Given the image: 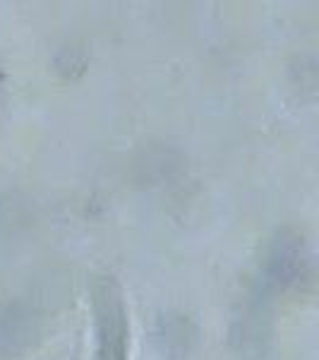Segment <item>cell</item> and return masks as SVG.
Returning <instances> with one entry per match:
<instances>
[{
    "instance_id": "1",
    "label": "cell",
    "mask_w": 319,
    "mask_h": 360,
    "mask_svg": "<svg viewBox=\"0 0 319 360\" xmlns=\"http://www.w3.org/2000/svg\"><path fill=\"white\" fill-rule=\"evenodd\" d=\"M96 360H127V317L123 295L111 278H96Z\"/></svg>"
}]
</instances>
